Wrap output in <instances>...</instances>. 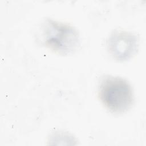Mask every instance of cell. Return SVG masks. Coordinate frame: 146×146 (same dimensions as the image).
Here are the masks:
<instances>
[{"label":"cell","mask_w":146,"mask_h":146,"mask_svg":"<svg viewBox=\"0 0 146 146\" xmlns=\"http://www.w3.org/2000/svg\"><path fill=\"white\" fill-rule=\"evenodd\" d=\"M99 96L104 106L110 112L122 113L128 110L134 100L131 84L120 77L107 76L99 87Z\"/></svg>","instance_id":"obj_1"},{"label":"cell","mask_w":146,"mask_h":146,"mask_svg":"<svg viewBox=\"0 0 146 146\" xmlns=\"http://www.w3.org/2000/svg\"><path fill=\"white\" fill-rule=\"evenodd\" d=\"M42 32L45 45L58 54L72 53L80 45L79 33L70 25L47 19L42 25Z\"/></svg>","instance_id":"obj_2"},{"label":"cell","mask_w":146,"mask_h":146,"mask_svg":"<svg viewBox=\"0 0 146 146\" xmlns=\"http://www.w3.org/2000/svg\"><path fill=\"white\" fill-rule=\"evenodd\" d=\"M137 40L132 33L121 30L115 31L108 40V49L111 55L117 60H125L136 52Z\"/></svg>","instance_id":"obj_3"}]
</instances>
